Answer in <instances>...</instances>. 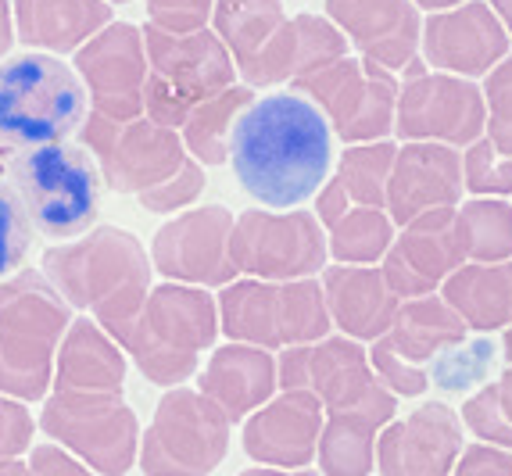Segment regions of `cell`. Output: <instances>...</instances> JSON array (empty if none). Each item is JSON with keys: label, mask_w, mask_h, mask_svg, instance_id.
I'll return each instance as SVG.
<instances>
[{"label": "cell", "mask_w": 512, "mask_h": 476, "mask_svg": "<svg viewBox=\"0 0 512 476\" xmlns=\"http://www.w3.org/2000/svg\"><path fill=\"white\" fill-rule=\"evenodd\" d=\"M394 244V222L384 208H348L341 222L330 226L326 251L341 265H376L384 262L387 247Z\"/></svg>", "instance_id": "obj_35"}, {"label": "cell", "mask_w": 512, "mask_h": 476, "mask_svg": "<svg viewBox=\"0 0 512 476\" xmlns=\"http://www.w3.org/2000/svg\"><path fill=\"white\" fill-rule=\"evenodd\" d=\"M233 212L222 204H205L176 215L154 233L151 269H158L169 283L187 287H226L240 276L230 258Z\"/></svg>", "instance_id": "obj_16"}, {"label": "cell", "mask_w": 512, "mask_h": 476, "mask_svg": "<svg viewBox=\"0 0 512 476\" xmlns=\"http://www.w3.org/2000/svg\"><path fill=\"white\" fill-rule=\"evenodd\" d=\"M491 11L498 15V22L505 26V33L512 36V0H491Z\"/></svg>", "instance_id": "obj_51"}, {"label": "cell", "mask_w": 512, "mask_h": 476, "mask_svg": "<svg viewBox=\"0 0 512 476\" xmlns=\"http://www.w3.org/2000/svg\"><path fill=\"white\" fill-rule=\"evenodd\" d=\"M398 147L391 140H376V144H351L341 154L337 179L348 190L351 204L359 208H387V179Z\"/></svg>", "instance_id": "obj_36"}, {"label": "cell", "mask_w": 512, "mask_h": 476, "mask_svg": "<svg viewBox=\"0 0 512 476\" xmlns=\"http://www.w3.org/2000/svg\"><path fill=\"white\" fill-rule=\"evenodd\" d=\"M484 126V90L470 79L448 76V72H419V76H405V86H398L394 133L405 144L430 140V144L470 147L484 136Z\"/></svg>", "instance_id": "obj_15"}, {"label": "cell", "mask_w": 512, "mask_h": 476, "mask_svg": "<svg viewBox=\"0 0 512 476\" xmlns=\"http://www.w3.org/2000/svg\"><path fill=\"white\" fill-rule=\"evenodd\" d=\"M294 94L308 97L323 111L330 133L344 144H376L394 133L398 79L366 58H348L319 68L312 76L294 79Z\"/></svg>", "instance_id": "obj_11"}, {"label": "cell", "mask_w": 512, "mask_h": 476, "mask_svg": "<svg viewBox=\"0 0 512 476\" xmlns=\"http://www.w3.org/2000/svg\"><path fill=\"white\" fill-rule=\"evenodd\" d=\"M323 298L330 323L351 340L384 337L391 330L402 298L387 287L384 272L373 265H330L323 269Z\"/></svg>", "instance_id": "obj_25"}, {"label": "cell", "mask_w": 512, "mask_h": 476, "mask_svg": "<svg viewBox=\"0 0 512 476\" xmlns=\"http://www.w3.org/2000/svg\"><path fill=\"white\" fill-rule=\"evenodd\" d=\"M111 4H129V0H111Z\"/></svg>", "instance_id": "obj_56"}, {"label": "cell", "mask_w": 512, "mask_h": 476, "mask_svg": "<svg viewBox=\"0 0 512 476\" xmlns=\"http://www.w3.org/2000/svg\"><path fill=\"white\" fill-rule=\"evenodd\" d=\"M280 391H312L326 416L337 412H366L387 408L398 412V398L376 380L369 351L351 337H323L316 344L283 348L276 362Z\"/></svg>", "instance_id": "obj_12"}, {"label": "cell", "mask_w": 512, "mask_h": 476, "mask_svg": "<svg viewBox=\"0 0 512 476\" xmlns=\"http://www.w3.org/2000/svg\"><path fill=\"white\" fill-rule=\"evenodd\" d=\"M495 355H498V348L491 337H473V340L466 337L462 344L444 348L441 355L430 358V362H434V373H427V376L441 391L462 394L487 380V373L495 366Z\"/></svg>", "instance_id": "obj_38"}, {"label": "cell", "mask_w": 512, "mask_h": 476, "mask_svg": "<svg viewBox=\"0 0 512 476\" xmlns=\"http://www.w3.org/2000/svg\"><path fill=\"white\" fill-rule=\"evenodd\" d=\"M466 333H470V326L444 305L441 294H427V298L402 301L391 330H387L384 337L391 340V348L402 358L423 366V362H430L434 355H441L444 348L462 344Z\"/></svg>", "instance_id": "obj_30"}, {"label": "cell", "mask_w": 512, "mask_h": 476, "mask_svg": "<svg viewBox=\"0 0 512 476\" xmlns=\"http://www.w3.org/2000/svg\"><path fill=\"white\" fill-rule=\"evenodd\" d=\"M126 387V351L90 319H72L54 355V391L122 394Z\"/></svg>", "instance_id": "obj_27"}, {"label": "cell", "mask_w": 512, "mask_h": 476, "mask_svg": "<svg viewBox=\"0 0 512 476\" xmlns=\"http://www.w3.org/2000/svg\"><path fill=\"white\" fill-rule=\"evenodd\" d=\"M323 419L326 412L312 391H280L244 423V451L258 466L305 469L316 459Z\"/></svg>", "instance_id": "obj_22"}, {"label": "cell", "mask_w": 512, "mask_h": 476, "mask_svg": "<svg viewBox=\"0 0 512 476\" xmlns=\"http://www.w3.org/2000/svg\"><path fill=\"white\" fill-rule=\"evenodd\" d=\"M4 176L36 233L51 240H72L94 230L104 179L86 147L65 140L15 151L4 165Z\"/></svg>", "instance_id": "obj_5"}, {"label": "cell", "mask_w": 512, "mask_h": 476, "mask_svg": "<svg viewBox=\"0 0 512 476\" xmlns=\"http://www.w3.org/2000/svg\"><path fill=\"white\" fill-rule=\"evenodd\" d=\"M36 426L101 476H126L140 455V419L122 394L51 391Z\"/></svg>", "instance_id": "obj_9"}, {"label": "cell", "mask_w": 512, "mask_h": 476, "mask_svg": "<svg viewBox=\"0 0 512 476\" xmlns=\"http://www.w3.org/2000/svg\"><path fill=\"white\" fill-rule=\"evenodd\" d=\"M348 208H351V197H348V190H344L341 179H337V176L326 179L323 187H319V197H316L319 226H326V230H330L333 222H341L344 215H348Z\"/></svg>", "instance_id": "obj_48"}, {"label": "cell", "mask_w": 512, "mask_h": 476, "mask_svg": "<svg viewBox=\"0 0 512 476\" xmlns=\"http://www.w3.org/2000/svg\"><path fill=\"white\" fill-rule=\"evenodd\" d=\"M416 8L423 11H448V8H459V4H466V0H412Z\"/></svg>", "instance_id": "obj_52"}, {"label": "cell", "mask_w": 512, "mask_h": 476, "mask_svg": "<svg viewBox=\"0 0 512 476\" xmlns=\"http://www.w3.org/2000/svg\"><path fill=\"white\" fill-rule=\"evenodd\" d=\"M219 337V308L205 287L162 283L147 294L129 330L126 355L158 387H183Z\"/></svg>", "instance_id": "obj_6"}, {"label": "cell", "mask_w": 512, "mask_h": 476, "mask_svg": "<svg viewBox=\"0 0 512 476\" xmlns=\"http://www.w3.org/2000/svg\"><path fill=\"white\" fill-rule=\"evenodd\" d=\"M29 473L33 476H97L90 466L69 455L58 444H36L29 448Z\"/></svg>", "instance_id": "obj_47"}, {"label": "cell", "mask_w": 512, "mask_h": 476, "mask_svg": "<svg viewBox=\"0 0 512 476\" xmlns=\"http://www.w3.org/2000/svg\"><path fill=\"white\" fill-rule=\"evenodd\" d=\"M452 476H512V451L495 444H470L462 448Z\"/></svg>", "instance_id": "obj_46"}, {"label": "cell", "mask_w": 512, "mask_h": 476, "mask_svg": "<svg viewBox=\"0 0 512 476\" xmlns=\"http://www.w3.org/2000/svg\"><path fill=\"white\" fill-rule=\"evenodd\" d=\"M240 476H319V473H312V469H273V466H258V469H244Z\"/></svg>", "instance_id": "obj_50"}, {"label": "cell", "mask_w": 512, "mask_h": 476, "mask_svg": "<svg viewBox=\"0 0 512 476\" xmlns=\"http://www.w3.org/2000/svg\"><path fill=\"white\" fill-rule=\"evenodd\" d=\"M197 391L205 394L208 401H215L230 423H237V419L262 408L265 401L280 391V383H276V358L265 348H255V344L230 340V344H222L208 358L205 373L197 380Z\"/></svg>", "instance_id": "obj_26"}, {"label": "cell", "mask_w": 512, "mask_h": 476, "mask_svg": "<svg viewBox=\"0 0 512 476\" xmlns=\"http://www.w3.org/2000/svg\"><path fill=\"white\" fill-rule=\"evenodd\" d=\"M419 51L448 76H487L509 54V33L484 0H466L459 8L430 11L419 36Z\"/></svg>", "instance_id": "obj_19"}, {"label": "cell", "mask_w": 512, "mask_h": 476, "mask_svg": "<svg viewBox=\"0 0 512 476\" xmlns=\"http://www.w3.org/2000/svg\"><path fill=\"white\" fill-rule=\"evenodd\" d=\"M201 194H205V165H197L194 158H187L176 176H169L165 183H158V187L144 190V194H137V197L147 212L169 215V212L187 208V204H194Z\"/></svg>", "instance_id": "obj_43"}, {"label": "cell", "mask_w": 512, "mask_h": 476, "mask_svg": "<svg viewBox=\"0 0 512 476\" xmlns=\"http://www.w3.org/2000/svg\"><path fill=\"white\" fill-rule=\"evenodd\" d=\"M18 40L43 54H76L111 22L108 0H15Z\"/></svg>", "instance_id": "obj_28"}, {"label": "cell", "mask_w": 512, "mask_h": 476, "mask_svg": "<svg viewBox=\"0 0 512 476\" xmlns=\"http://www.w3.org/2000/svg\"><path fill=\"white\" fill-rule=\"evenodd\" d=\"M348 54V36L333 26L326 15H294L283 33L276 36L265 54L251 68H244V86L265 90V86L294 83L301 76H312L319 68L333 65Z\"/></svg>", "instance_id": "obj_24"}, {"label": "cell", "mask_w": 512, "mask_h": 476, "mask_svg": "<svg viewBox=\"0 0 512 476\" xmlns=\"http://www.w3.org/2000/svg\"><path fill=\"white\" fill-rule=\"evenodd\" d=\"M40 272L72 308H86L90 319L119 348H126L151 283V262L133 233L119 226H94L83 240L47 247Z\"/></svg>", "instance_id": "obj_2"}, {"label": "cell", "mask_w": 512, "mask_h": 476, "mask_svg": "<svg viewBox=\"0 0 512 476\" xmlns=\"http://www.w3.org/2000/svg\"><path fill=\"white\" fill-rule=\"evenodd\" d=\"M484 104H487V140L502 154L512 158V54H505L484 79Z\"/></svg>", "instance_id": "obj_41"}, {"label": "cell", "mask_w": 512, "mask_h": 476, "mask_svg": "<svg viewBox=\"0 0 512 476\" xmlns=\"http://www.w3.org/2000/svg\"><path fill=\"white\" fill-rule=\"evenodd\" d=\"M444 305L477 333L512 326V258L509 262H466L441 283Z\"/></svg>", "instance_id": "obj_29"}, {"label": "cell", "mask_w": 512, "mask_h": 476, "mask_svg": "<svg viewBox=\"0 0 512 476\" xmlns=\"http://www.w3.org/2000/svg\"><path fill=\"white\" fill-rule=\"evenodd\" d=\"M76 76L90 90V111L111 122H133L144 115L147 51L144 33L129 22H108L72 58Z\"/></svg>", "instance_id": "obj_17"}, {"label": "cell", "mask_w": 512, "mask_h": 476, "mask_svg": "<svg viewBox=\"0 0 512 476\" xmlns=\"http://www.w3.org/2000/svg\"><path fill=\"white\" fill-rule=\"evenodd\" d=\"M462 423L484 444L512 451V369H505L498 383H484L462 401Z\"/></svg>", "instance_id": "obj_37"}, {"label": "cell", "mask_w": 512, "mask_h": 476, "mask_svg": "<svg viewBox=\"0 0 512 476\" xmlns=\"http://www.w3.org/2000/svg\"><path fill=\"white\" fill-rule=\"evenodd\" d=\"M219 330L237 344H255L265 351L298 348L330 337L333 323L326 312L323 283L305 280H233L215 298Z\"/></svg>", "instance_id": "obj_8"}, {"label": "cell", "mask_w": 512, "mask_h": 476, "mask_svg": "<svg viewBox=\"0 0 512 476\" xmlns=\"http://www.w3.org/2000/svg\"><path fill=\"white\" fill-rule=\"evenodd\" d=\"M459 265H466V255L455 233V208H434L405 222L402 237L387 247L380 272L398 298H427Z\"/></svg>", "instance_id": "obj_18"}, {"label": "cell", "mask_w": 512, "mask_h": 476, "mask_svg": "<svg viewBox=\"0 0 512 476\" xmlns=\"http://www.w3.org/2000/svg\"><path fill=\"white\" fill-rule=\"evenodd\" d=\"M462 187L477 197H509L512 194V158L498 151L487 136L473 140L462 154Z\"/></svg>", "instance_id": "obj_39"}, {"label": "cell", "mask_w": 512, "mask_h": 476, "mask_svg": "<svg viewBox=\"0 0 512 476\" xmlns=\"http://www.w3.org/2000/svg\"><path fill=\"white\" fill-rule=\"evenodd\" d=\"M369 366H373L376 380L384 383L394 398H419V394H427V387H430L427 369L398 355L387 337L373 340V348H369Z\"/></svg>", "instance_id": "obj_42"}, {"label": "cell", "mask_w": 512, "mask_h": 476, "mask_svg": "<svg viewBox=\"0 0 512 476\" xmlns=\"http://www.w3.org/2000/svg\"><path fill=\"white\" fill-rule=\"evenodd\" d=\"M455 233L466 262L491 265L512 258V208L502 197H477L455 208Z\"/></svg>", "instance_id": "obj_34"}, {"label": "cell", "mask_w": 512, "mask_h": 476, "mask_svg": "<svg viewBox=\"0 0 512 476\" xmlns=\"http://www.w3.org/2000/svg\"><path fill=\"white\" fill-rule=\"evenodd\" d=\"M29 240H33V222L11 183H4L0 176V280H8L22 269L29 255Z\"/></svg>", "instance_id": "obj_40"}, {"label": "cell", "mask_w": 512, "mask_h": 476, "mask_svg": "<svg viewBox=\"0 0 512 476\" xmlns=\"http://www.w3.org/2000/svg\"><path fill=\"white\" fill-rule=\"evenodd\" d=\"M86 86L54 54L29 51L0 65V144L15 151L65 144L86 119Z\"/></svg>", "instance_id": "obj_4"}, {"label": "cell", "mask_w": 512, "mask_h": 476, "mask_svg": "<svg viewBox=\"0 0 512 476\" xmlns=\"http://www.w3.org/2000/svg\"><path fill=\"white\" fill-rule=\"evenodd\" d=\"M8 158H11V151L4 144H0V176H4V165H8Z\"/></svg>", "instance_id": "obj_55"}, {"label": "cell", "mask_w": 512, "mask_h": 476, "mask_svg": "<svg viewBox=\"0 0 512 476\" xmlns=\"http://www.w3.org/2000/svg\"><path fill=\"white\" fill-rule=\"evenodd\" d=\"M291 18L283 0H215L212 33L226 43L237 72L251 68Z\"/></svg>", "instance_id": "obj_32"}, {"label": "cell", "mask_w": 512, "mask_h": 476, "mask_svg": "<svg viewBox=\"0 0 512 476\" xmlns=\"http://www.w3.org/2000/svg\"><path fill=\"white\" fill-rule=\"evenodd\" d=\"M33 416H29L26 401L4 398L0 394V462L22 459L33 448Z\"/></svg>", "instance_id": "obj_45"}, {"label": "cell", "mask_w": 512, "mask_h": 476, "mask_svg": "<svg viewBox=\"0 0 512 476\" xmlns=\"http://www.w3.org/2000/svg\"><path fill=\"white\" fill-rule=\"evenodd\" d=\"M502 355H505V369H512V326H505V337H502Z\"/></svg>", "instance_id": "obj_54"}, {"label": "cell", "mask_w": 512, "mask_h": 476, "mask_svg": "<svg viewBox=\"0 0 512 476\" xmlns=\"http://www.w3.org/2000/svg\"><path fill=\"white\" fill-rule=\"evenodd\" d=\"M255 101V90L244 83L226 86L222 94L208 97L205 104H197L190 111V119L183 122L180 136L187 154L197 165H226L230 162V133L237 115Z\"/></svg>", "instance_id": "obj_33"}, {"label": "cell", "mask_w": 512, "mask_h": 476, "mask_svg": "<svg viewBox=\"0 0 512 476\" xmlns=\"http://www.w3.org/2000/svg\"><path fill=\"white\" fill-rule=\"evenodd\" d=\"M462 455V419L441 401H427L405 419H391L376 437L380 476H452Z\"/></svg>", "instance_id": "obj_20"}, {"label": "cell", "mask_w": 512, "mask_h": 476, "mask_svg": "<svg viewBox=\"0 0 512 476\" xmlns=\"http://www.w3.org/2000/svg\"><path fill=\"white\" fill-rule=\"evenodd\" d=\"M462 190V154L455 147L409 140L394 154L384 212L394 226H405L434 208H459Z\"/></svg>", "instance_id": "obj_23"}, {"label": "cell", "mask_w": 512, "mask_h": 476, "mask_svg": "<svg viewBox=\"0 0 512 476\" xmlns=\"http://www.w3.org/2000/svg\"><path fill=\"white\" fill-rule=\"evenodd\" d=\"M233 176L265 208H298L330 176L333 133L301 94L255 97L230 133Z\"/></svg>", "instance_id": "obj_1"}, {"label": "cell", "mask_w": 512, "mask_h": 476, "mask_svg": "<svg viewBox=\"0 0 512 476\" xmlns=\"http://www.w3.org/2000/svg\"><path fill=\"white\" fill-rule=\"evenodd\" d=\"M79 140L94 154L104 187L115 194H144L169 176L180 172L190 154L176 129H165L147 115L133 122H111L104 115L86 111Z\"/></svg>", "instance_id": "obj_13"}, {"label": "cell", "mask_w": 512, "mask_h": 476, "mask_svg": "<svg viewBox=\"0 0 512 476\" xmlns=\"http://www.w3.org/2000/svg\"><path fill=\"white\" fill-rule=\"evenodd\" d=\"M0 476H33V473H29V462L8 459V462H0Z\"/></svg>", "instance_id": "obj_53"}, {"label": "cell", "mask_w": 512, "mask_h": 476, "mask_svg": "<svg viewBox=\"0 0 512 476\" xmlns=\"http://www.w3.org/2000/svg\"><path fill=\"white\" fill-rule=\"evenodd\" d=\"M394 412L366 408V412H337L323 419L316 459L323 476H369L376 466V437Z\"/></svg>", "instance_id": "obj_31"}, {"label": "cell", "mask_w": 512, "mask_h": 476, "mask_svg": "<svg viewBox=\"0 0 512 476\" xmlns=\"http://www.w3.org/2000/svg\"><path fill=\"white\" fill-rule=\"evenodd\" d=\"M147 51V83H144V115L165 129L180 133L183 122L197 104L222 94L237 79L226 43L212 29L197 33H165L151 26L144 29Z\"/></svg>", "instance_id": "obj_7"}, {"label": "cell", "mask_w": 512, "mask_h": 476, "mask_svg": "<svg viewBox=\"0 0 512 476\" xmlns=\"http://www.w3.org/2000/svg\"><path fill=\"white\" fill-rule=\"evenodd\" d=\"M215 0H147V22L165 33H197L212 22Z\"/></svg>", "instance_id": "obj_44"}, {"label": "cell", "mask_w": 512, "mask_h": 476, "mask_svg": "<svg viewBox=\"0 0 512 476\" xmlns=\"http://www.w3.org/2000/svg\"><path fill=\"white\" fill-rule=\"evenodd\" d=\"M230 419L194 387H169L140 437L144 476H208L230 451Z\"/></svg>", "instance_id": "obj_10"}, {"label": "cell", "mask_w": 512, "mask_h": 476, "mask_svg": "<svg viewBox=\"0 0 512 476\" xmlns=\"http://www.w3.org/2000/svg\"><path fill=\"white\" fill-rule=\"evenodd\" d=\"M326 18L387 72H409L419 61L423 18L412 0H326Z\"/></svg>", "instance_id": "obj_21"}, {"label": "cell", "mask_w": 512, "mask_h": 476, "mask_svg": "<svg viewBox=\"0 0 512 476\" xmlns=\"http://www.w3.org/2000/svg\"><path fill=\"white\" fill-rule=\"evenodd\" d=\"M11 43H15V15L8 0H0V58L11 51Z\"/></svg>", "instance_id": "obj_49"}, {"label": "cell", "mask_w": 512, "mask_h": 476, "mask_svg": "<svg viewBox=\"0 0 512 476\" xmlns=\"http://www.w3.org/2000/svg\"><path fill=\"white\" fill-rule=\"evenodd\" d=\"M72 323V305L40 269L0 280V394L43 401L54 387V355Z\"/></svg>", "instance_id": "obj_3"}, {"label": "cell", "mask_w": 512, "mask_h": 476, "mask_svg": "<svg viewBox=\"0 0 512 476\" xmlns=\"http://www.w3.org/2000/svg\"><path fill=\"white\" fill-rule=\"evenodd\" d=\"M326 233L312 212H240L233 219L230 258L251 280H305L326 269Z\"/></svg>", "instance_id": "obj_14"}]
</instances>
